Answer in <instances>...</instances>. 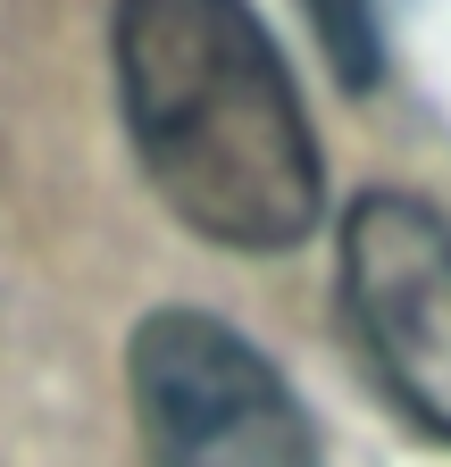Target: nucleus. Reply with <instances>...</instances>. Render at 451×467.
I'll return each instance as SVG.
<instances>
[{
  "mask_svg": "<svg viewBox=\"0 0 451 467\" xmlns=\"http://www.w3.org/2000/svg\"><path fill=\"white\" fill-rule=\"evenodd\" d=\"M126 376L151 467H326L293 384L209 309H151Z\"/></svg>",
  "mask_w": 451,
  "mask_h": 467,
  "instance_id": "2",
  "label": "nucleus"
},
{
  "mask_svg": "<svg viewBox=\"0 0 451 467\" xmlns=\"http://www.w3.org/2000/svg\"><path fill=\"white\" fill-rule=\"evenodd\" d=\"M343 301L384 392L451 442V225L410 192H368L343 217Z\"/></svg>",
  "mask_w": 451,
  "mask_h": 467,
  "instance_id": "3",
  "label": "nucleus"
},
{
  "mask_svg": "<svg viewBox=\"0 0 451 467\" xmlns=\"http://www.w3.org/2000/svg\"><path fill=\"white\" fill-rule=\"evenodd\" d=\"M109 58L151 184L201 243L267 259L318 225V134L251 0H118Z\"/></svg>",
  "mask_w": 451,
  "mask_h": 467,
  "instance_id": "1",
  "label": "nucleus"
},
{
  "mask_svg": "<svg viewBox=\"0 0 451 467\" xmlns=\"http://www.w3.org/2000/svg\"><path fill=\"white\" fill-rule=\"evenodd\" d=\"M334 76H343V92H368L384 76V0H301Z\"/></svg>",
  "mask_w": 451,
  "mask_h": 467,
  "instance_id": "4",
  "label": "nucleus"
}]
</instances>
